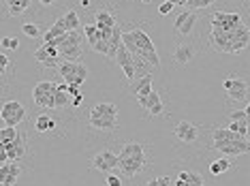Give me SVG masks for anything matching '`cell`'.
Returning a JSON list of instances; mask_svg holds the SVG:
<instances>
[{
  "instance_id": "35",
  "label": "cell",
  "mask_w": 250,
  "mask_h": 186,
  "mask_svg": "<svg viewBox=\"0 0 250 186\" xmlns=\"http://www.w3.org/2000/svg\"><path fill=\"white\" fill-rule=\"evenodd\" d=\"M212 2H214V0H188L186 7H188V9H193V11H195V9H205V7H210Z\"/></svg>"
},
{
  "instance_id": "17",
  "label": "cell",
  "mask_w": 250,
  "mask_h": 186,
  "mask_svg": "<svg viewBox=\"0 0 250 186\" xmlns=\"http://www.w3.org/2000/svg\"><path fill=\"white\" fill-rule=\"evenodd\" d=\"M195 58V45L193 43H180L176 50V54H173V60H176V65H188L190 60Z\"/></svg>"
},
{
  "instance_id": "24",
  "label": "cell",
  "mask_w": 250,
  "mask_h": 186,
  "mask_svg": "<svg viewBox=\"0 0 250 186\" xmlns=\"http://www.w3.org/2000/svg\"><path fill=\"white\" fill-rule=\"evenodd\" d=\"M19 173H21L19 165L9 163V171H7V175H2V178H0V184H2V186H13L15 182H18Z\"/></svg>"
},
{
  "instance_id": "22",
  "label": "cell",
  "mask_w": 250,
  "mask_h": 186,
  "mask_svg": "<svg viewBox=\"0 0 250 186\" xmlns=\"http://www.w3.org/2000/svg\"><path fill=\"white\" fill-rule=\"evenodd\" d=\"M122 30H120V26H116L113 28V34H111V39H109V54H107V58L109 60H116V56H118V50L124 45V41H122Z\"/></svg>"
},
{
  "instance_id": "12",
  "label": "cell",
  "mask_w": 250,
  "mask_h": 186,
  "mask_svg": "<svg viewBox=\"0 0 250 186\" xmlns=\"http://www.w3.org/2000/svg\"><path fill=\"white\" fill-rule=\"evenodd\" d=\"M116 60H118V65H120V68L124 71V75H126L128 82H130V79H135V73H137V67H135V56L130 54L124 45L118 50Z\"/></svg>"
},
{
  "instance_id": "13",
  "label": "cell",
  "mask_w": 250,
  "mask_h": 186,
  "mask_svg": "<svg viewBox=\"0 0 250 186\" xmlns=\"http://www.w3.org/2000/svg\"><path fill=\"white\" fill-rule=\"evenodd\" d=\"M250 43V28L246 24H240L233 33V41H231V54H240L244 51Z\"/></svg>"
},
{
  "instance_id": "42",
  "label": "cell",
  "mask_w": 250,
  "mask_h": 186,
  "mask_svg": "<svg viewBox=\"0 0 250 186\" xmlns=\"http://www.w3.org/2000/svg\"><path fill=\"white\" fill-rule=\"evenodd\" d=\"M69 94H73V97L81 94V92H79V86H73V84H69Z\"/></svg>"
},
{
  "instance_id": "20",
  "label": "cell",
  "mask_w": 250,
  "mask_h": 186,
  "mask_svg": "<svg viewBox=\"0 0 250 186\" xmlns=\"http://www.w3.org/2000/svg\"><path fill=\"white\" fill-rule=\"evenodd\" d=\"M90 116H103V118H116L118 120V105L113 103H96L90 109Z\"/></svg>"
},
{
  "instance_id": "27",
  "label": "cell",
  "mask_w": 250,
  "mask_h": 186,
  "mask_svg": "<svg viewBox=\"0 0 250 186\" xmlns=\"http://www.w3.org/2000/svg\"><path fill=\"white\" fill-rule=\"evenodd\" d=\"M84 33H86V41L90 43V47L96 43V41H101L103 39V34H101V28L96 24H86L84 26Z\"/></svg>"
},
{
  "instance_id": "31",
  "label": "cell",
  "mask_w": 250,
  "mask_h": 186,
  "mask_svg": "<svg viewBox=\"0 0 250 186\" xmlns=\"http://www.w3.org/2000/svg\"><path fill=\"white\" fill-rule=\"evenodd\" d=\"M21 30H24V34L30 36V39H36V36H41V33H43L41 24H32V22L24 24V26H21Z\"/></svg>"
},
{
  "instance_id": "48",
  "label": "cell",
  "mask_w": 250,
  "mask_h": 186,
  "mask_svg": "<svg viewBox=\"0 0 250 186\" xmlns=\"http://www.w3.org/2000/svg\"><path fill=\"white\" fill-rule=\"evenodd\" d=\"M169 2H173V4H176V0H169Z\"/></svg>"
},
{
  "instance_id": "41",
  "label": "cell",
  "mask_w": 250,
  "mask_h": 186,
  "mask_svg": "<svg viewBox=\"0 0 250 186\" xmlns=\"http://www.w3.org/2000/svg\"><path fill=\"white\" fill-rule=\"evenodd\" d=\"M81 101H84V94H77V97L71 99V105H75V107H77V105H81Z\"/></svg>"
},
{
  "instance_id": "45",
  "label": "cell",
  "mask_w": 250,
  "mask_h": 186,
  "mask_svg": "<svg viewBox=\"0 0 250 186\" xmlns=\"http://www.w3.org/2000/svg\"><path fill=\"white\" fill-rule=\"evenodd\" d=\"M244 111H246V116H248V118H250V103L246 105V107H244Z\"/></svg>"
},
{
  "instance_id": "34",
  "label": "cell",
  "mask_w": 250,
  "mask_h": 186,
  "mask_svg": "<svg viewBox=\"0 0 250 186\" xmlns=\"http://www.w3.org/2000/svg\"><path fill=\"white\" fill-rule=\"evenodd\" d=\"M148 186H171V180L169 175H159V178H152Z\"/></svg>"
},
{
  "instance_id": "3",
  "label": "cell",
  "mask_w": 250,
  "mask_h": 186,
  "mask_svg": "<svg viewBox=\"0 0 250 186\" xmlns=\"http://www.w3.org/2000/svg\"><path fill=\"white\" fill-rule=\"evenodd\" d=\"M56 92L58 84H54L52 79H45V82L36 84L35 90H32V101L41 109H56Z\"/></svg>"
},
{
  "instance_id": "39",
  "label": "cell",
  "mask_w": 250,
  "mask_h": 186,
  "mask_svg": "<svg viewBox=\"0 0 250 186\" xmlns=\"http://www.w3.org/2000/svg\"><path fill=\"white\" fill-rule=\"evenodd\" d=\"M107 186H122V178L116 173H109L107 175Z\"/></svg>"
},
{
  "instance_id": "36",
  "label": "cell",
  "mask_w": 250,
  "mask_h": 186,
  "mask_svg": "<svg viewBox=\"0 0 250 186\" xmlns=\"http://www.w3.org/2000/svg\"><path fill=\"white\" fill-rule=\"evenodd\" d=\"M229 118H231V122H248V116H246V111H244V109L231 111Z\"/></svg>"
},
{
  "instance_id": "44",
  "label": "cell",
  "mask_w": 250,
  "mask_h": 186,
  "mask_svg": "<svg viewBox=\"0 0 250 186\" xmlns=\"http://www.w3.org/2000/svg\"><path fill=\"white\" fill-rule=\"evenodd\" d=\"M39 2L43 4V7H50V4H54V0H39Z\"/></svg>"
},
{
  "instance_id": "46",
  "label": "cell",
  "mask_w": 250,
  "mask_h": 186,
  "mask_svg": "<svg viewBox=\"0 0 250 186\" xmlns=\"http://www.w3.org/2000/svg\"><path fill=\"white\" fill-rule=\"evenodd\" d=\"M246 139H248V143H250V124H248V133H246Z\"/></svg>"
},
{
  "instance_id": "47",
  "label": "cell",
  "mask_w": 250,
  "mask_h": 186,
  "mask_svg": "<svg viewBox=\"0 0 250 186\" xmlns=\"http://www.w3.org/2000/svg\"><path fill=\"white\" fill-rule=\"evenodd\" d=\"M139 2H143V4H150V2H152V0H139Z\"/></svg>"
},
{
  "instance_id": "10",
  "label": "cell",
  "mask_w": 250,
  "mask_h": 186,
  "mask_svg": "<svg viewBox=\"0 0 250 186\" xmlns=\"http://www.w3.org/2000/svg\"><path fill=\"white\" fill-rule=\"evenodd\" d=\"M197 24V11H193V9H186L184 13L178 15L176 24H173V28H176L178 34L182 36H188L190 33H193V26Z\"/></svg>"
},
{
  "instance_id": "38",
  "label": "cell",
  "mask_w": 250,
  "mask_h": 186,
  "mask_svg": "<svg viewBox=\"0 0 250 186\" xmlns=\"http://www.w3.org/2000/svg\"><path fill=\"white\" fill-rule=\"evenodd\" d=\"M173 7H176V4L169 2V0H165V2H162L161 7H159V13H161V15H169V13L173 11Z\"/></svg>"
},
{
  "instance_id": "18",
  "label": "cell",
  "mask_w": 250,
  "mask_h": 186,
  "mask_svg": "<svg viewBox=\"0 0 250 186\" xmlns=\"http://www.w3.org/2000/svg\"><path fill=\"white\" fill-rule=\"evenodd\" d=\"M218 152H222L225 156H240V154L250 152V143H248V139H235V141H231L229 146L220 148Z\"/></svg>"
},
{
  "instance_id": "25",
  "label": "cell",
  "mask_w": 250,
  "mask_h": 186,
  "mask_svg": "<svg viewBox=\"0 0 250 186\" xmlns=\"http://www.w3.org/2000/svg\"><path fill=\"white\" fill-rule=\"evenodd\" d=\"M19 131L15 129V126H2L0 129V146H9V143H13L18 139Z\"/></svg>"
},
{
  "instance_id": "5",
  "label": "cell",
  "mask_w": 250,
  "mask_h": 186,
  "mask_svg": "<svg viewBox=\"0 0 250 186\" xmlns=\"http://www.w3.org/2000/svg\"><path fill=\"white\" fill-rule=\"evenodd\" d=\"M81 43H84V34L79 30H73V33H67L64 36V43L58 47L62 60H77L81 56Z\"/></svg>"
},
{
  "instance_id": "2",
  "label": "cell",
  "mask_w": 250,
  "mask_h": 186,
  "mask_svg": "<svg viewBox=\"0 0 250 186\" xmlns=\"http://www.w3.org/2000/svg\"><path fill=\"white\" fill-rule=\"evenodd\" d=\"M118 158H120L118 167L122 169L124 175H137L145 167V152L141 143H126L118 154Z\"/></svg>"
},
{
  "instance_id": "28",
  "label": "cell",
  "mask_w": 250,
  "mask_h": 186,
  "mask_svg": "<svg viewBox=\"0 0 250 186\" xmlns=\"http://www.w3.org/2000/svg\"><path fill=\"white\" fill-rule=\"evenodd\" d=\"M229 169H231V161H229V158H218V161L210 163V173L212 175H220V173L229 171Z\"/></svg>"
},
{
  "instance_id": "1",
  "label": "cell",
  "mask_w": 250,
  "mask_h": 186,
  "mask_svg": "<svg viewBox=\"0 0 250 186\" xmlns=\"http://www.w3.org/2000/svg\"><path fill=\"white\" fill-rule=\"evenodd\" d=\"M122 41H124V47L133 54L137 60L145 62V65H152V67H159L161 60H159V54L154 50V43L148 36V33L141 28H135V30H128V33L122 34Z\"/></svg>"
},
{
  "instance_id": "30",
  "label": "cell",
  "mask_w": 250,
  "mask_h": 186,
  "mask_svg": "<svg viewBox=\"0 0 250 186\" xmlns=\"http://www.w3.org/2000/svg\"><path fill=\"white\" fill-rule=\"evenodd\" d=\"M180 180H184V182H190V184H197V186H203V175L195 173V171H182L180 175H178Z\"/></svg>"
},
{
  "instance_id": "21",
  "label": "cell",
  "mask_w": 250,
  "mask_h": 186,
  "mask_svg": "<svg viewBox=\"0 0 250 186\" xmlns=\"http://www.w3.org/2000/svg\"><path fill=\"white\" fill-rule=\"evenodd\" d=\"M90 126L99 131H113L118 126L116 118H103V116H90Z\"/></svg>"
},
{
  "instance_id": "32",
  "label": "cell",
  "mask_w": 250,
  "mask_h": 186,
  "mask_svg": "<svg viewBox=\"0 0 250 186\" xmlns=\"http://www.w3.org/2000/svg\"><path fill=\"white\" fill-rule=\"evenodd\" d=\"M71 103V99H69V92H64V90L58 88V92H56V109H62V107H67V105Z\"/></svg>"
},
{
  "instance_id": "33",
  "label": "cell",
  "mask_w": 250,
  "mask_h": 186,
  "mask_svg": "<svg viewBox=\"0 0 250 186\" xmlns=\"http://www.w3.org/2000/svg\"><path fill=\"white\" fill-rule=\"evenodd\" d=\"M0 47H2L4 51H7V50H18L19 41L18 39H11V36H2V39H0Z\"/></svg>"
},
{
  "instance_id": "37",
  "label": "cell",
  "mask_w": 250,
  "mask_h": 186,
  "mask_svg": "<svg viewBox=\"0 0 250 186\" xmlns=\"http://www.w3.org/2000/svg\"><path fill=\"white\" fill-rule=\"evenodd\" d=\"M7 68H9V56L2 50V54H0V73H2V77L7 75Z\"/></svg>"
},
{
  "instance_id": "23",
  "label": "cell",
  "mask_w": 250,
  "mask_h": 186,
  "mask_svg": "<svg viewBox=\"0 0 250 186\" xmlns=\"http://www.w3.org/2000/svg\"><path fill=\"white\" fill-rule=\"evenodd\" d=\"M35 129L39 133H50V131L56 129V120H54L50 114H41L39 118L35 120Z\"/></svg>"
},
{
  "instance_id": "29",
  "label": "cell",
  "mask_w": 250,
  "mask_h": 186,
  "mask_svg": "<svg viewBox=\"0 0 250 186\" xmlns=\"http://www.w3.org/2000/svg\"><path fill=\"white\" fill-rule=\"evenodd\" d=\"M64 22H67V30H69V33H73V30H77L79 26H81V24H79V15H77V11H75V9L64 15Z\"/></svg>"
},
{
  "instance_id": "26",
  "label": "cell",
  "mask_w": 250,
  "mask_h": 186,
  "mask_svg": "<svg viewBox=\"0 0 250 186\" xmlns=\"http://www.w3.org/2000/svg\"><path fill=\"white\" fill-rule=\"evenodd\" d=\"M30 7V0H7V9L11 15H21Z\"/></svg>"
},
{
  "instance_id": "43",
  "label": "cell",
  "mask_w": 250,
  "mask_h": 186,
  "mask_svg": "<svg viewBox=\"0 0 250 186\" xmlns=\"http://www.w3.org/2000/svg\"><path fill=\"white\" fill-rule=\"evenodd\" d=\"M176 186H197V184H190V182H184V180H180V178H178V180H176Z\"/></svg>"
},
{
  "instance_id": "9",
  "label": "cell",
  "mask_w": 250,
  "mask_h": 186,
  "mask_svg": "<svg viewBox=\"0 0 250 186\" xmlns=\"http://www.w3.org/2000/svg\"><path fill=\"white\" fill-rule=\"evenodd\" d=\"M222 88L227 90L231 101H244L248 97V84L242 77H229L222 82Z\"/></svg>"
},
{
  "instance_id": "40",
  "label": "cell",
  "mask_w": 250,
  "mask_h": 186,
  "mask_svg": "<svg viewBox=\"0 0 250 186\" xmlns=\"http://www.w3.org/2000/svg\"><path fill=\"white\" fill-rule=\"evenodd\" d=\"M77 77H81V79L88 77V67H86L84 62H79V65H77Z\"/></svg>"
},
{
  "instance_id": "14",
  "label": "cell",
  "mask_w": 250,
  "mask_h": 186,
  "mask_svg": "<svg viewBox=\"0 0 250 186\" xmlns=\"http://www.w3.org/2000/svg\"><path fill=\"white\" fill-rule=\"evenodd\" d=\"M173 135H176L180 141H184V143H190V141H197L199 129L193 124V122L182 120V122H178V124H176V129H173Z\"/></svg>"
},
{
  "instance_id": "8",
  "label": "cell",
  "mask_w": 250,
  "mask_h": 186,
  "mask_svg": "<svg viewBox=\"0 0 250 186\" xmlns=\"http://www.w3.org/2000/svg\"><path fill=\"white\" fill-rule=\"evenodd\" d=\"M118 165H120L118 154H113L109 150H103V152H99L94 158H92V167H94L96 171H101V173H109L111 169L118 167Z\"/></svg>"
},
{
  "instance_id": "19",
  "label": "cell",
  "mask_w": 250,
  "mask_h": 186,
  "mask_svg": "<svg viewBox=\"0 0 250 186\" xmlns=\"http://www.w3.org/2000/svg\"><path fill=\"white\" fill-rule=\"evenodd\" d=\"M133 94H137V99H145L148 94H152V75L150 73H143V77L139 82L133 84Z\"/></svg>"
},
{
  "instance_id": "4",
  "label": "cell",
  "mask_w": 250,
  "mask_h": 186,
  "mask_svg": "<svg viewBox=\"0 0 250 186\" xmlns=\"http://www.w3.org/2000/svg\"><path fill=\"white\" fill-rule=\"evenodd\" d=\"M0 118H2L4 126H15L18 129L26 118V109L19 101H4L2 107H0Z\"/></svg>"
},
{
  "instance_id": "7",
  "label": "cell",
  "mask_w": 250,
  "mask_h": 186,
  "mask_svg": "<svg viewBox=\"0 0 250 186\" xmlns=\"http://www.w3.org/2000/svg\"><path fill=\"white\" fill-rule=\"evenodd\" d=\"M35 60L36 62H41L43 67H47V68H54V67H60V62H62V58H60V51H58V47H54L52 43H43L39 50L35 51Z\"/></svg>"
},
{
  "instance_id": "6",
  "label": "cell",
  "mask_w": 250,
  "mask_h": 186,
  "mask_svg": "<svg viewBox=\"0 0 250 186\" xmlns=\"http://www.w3.org/2000/svg\"><path fill=\"white\" fill-rule=\"evenodd\" d=\"M242 24L240 13H227V11H216L212 15V30H225L231 33Z\"/></svg>"
},
{
  "instance_id": "16",
  "label": "cell",
  "mask_w": 250,
  "mask_h": 186,
  "mask_svg": "<svg viewBox=\"0 0 250 186\" xmlns=\"http://www.w3.org/2000/svg\"><path fill=\"white\" fill-rule=\"evenodd\" d=\"M9 150V161H21V158L26 156V152H28V143H26V135H18V139L13 143H9V146H4Z\"/></svg>"
},
{
  "instance_id": "11",
  "label": "cell",
  "mask_w": 250,
  "mask_h": 186,
  "mask_svg": "<svg viewBox=\"0 0 250 186\" xmlns=\"http://www.w3.org/2000/svg\"><path fill=\"white\" fill-rule=\"evenodd\" d=\"M77 65H79V62H75V60H62V62H60V67H58V73H60L62 82L73 84V86H81V84L86 82V79L77 77Z\"/></svg>"
},
{
  "instance_id": "15",
  "label": "cell",
  "mask_w": 250,
  "mask_h": 186,
  "mask_svg": "<svg viewBox=\"0 0 250 186\" xmlns=\"http://www.w3.org/2000/svg\"><path fill=\"white\" fill-rule=\"evenodd\" d=\"M137 103H139V107H143L150 116H161V114H162V101H161V94H159V92H154V90H152V94H148L145 99H137Z\"/></svg>"
}]
</instances>
